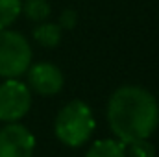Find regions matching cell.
<instances>
[{
	"instance_id": "6da1fadb",
	"label": "cell",
	"mask_w": 159,
	"mask_h": 157,
	"mask_svg": "<svg viewBox=\"0 0 159 157\" xmlns=\"http://www.w3.org/2000/svg\"><path fill=\"white\" fill-rule=\"evenodd\" d=\"M107 122L124 144L148 139L159 124L157 100L144 87H119L107 104Z\"/></svg>"
},
{
	"instance_id": "3957f363",
	"label": "cell",
	"mask_w": 159,
	"mask_h": 157,
	"mask_svg": "<svg viewBox=\"0 0 159 157\" xmlns=\"http://www.w3.org/2000/svg\"><path fill=\"white\" fill-rule=\"evenodd\" d=\"M32 63V48L24 35L11 30H0V76L19 78Z\"/></svg>"
},
{
	"instance_id": "8fae6325",
	"label": "cell",
	"mask_w": 159,
	"mask_h": 157,
	"mask_svg": "<svg viewBox=\"0 0 159 157\" xmlns=\"http://www.w3.org/2000/svg\"><path fill=\"white\" fill-rule=\"evenodd\" d=\"M126 155L128 157H156V150H154V144L148 142V139H143V141L129 142V148H128Z\"/></svg>"
},
{
	"instance_id": "7c38bea8",
	"label": "cell",
	"mask_w": 159,
	"mask_h": 157,
	"mask_svg": "<svg viewBox=\"0 0 159 157\" xmlns=\"http://www.w3.org/2000/svg\"><path fill=\"white\" fill-rule=\"evenodd\" d=\"M76 20H78L76 11L69 7V9H65V11L61 13V17H59V26L65 28V30H72V28L76 26Z\"/></svg>"
},
{
	"instance_id": "277c9868",
	"label": "cell",
	"mask_w": 159,
	"mask_h": 157,
	"mask_svg": "<svg viewBox=\"0 0 159 157\" xmlns=\"http://www.w3.org/2000/svg\"><path fill=\"white\" fill-rule=\"evenodd\" d=\"M32 105L30 89L17 78H7L0 85V120L17 122Z\"/></svg>"
},
{
	"instance_id": "30bf717a",
	"label": "cell",
	"mask_w": 159,
	"mask_h": 157,
	"mask_svg": "<svg viewBox=\"0 0 159 157\" xmlns=\"http://www.w3.org/2000/svg\"><path fill=\"white\" fill-rule=\"evenodd\" d=\"M22 2L20 0H0V30L11 26L20 15Z\"/></svg>"
},
{
	"instance_id": "ba28073f",
	"label": "cell",
	"mask_w": 159,
	"mask_h": 157,
	"mask_svg": "<svg viewBox=\"0 0 159 157\" xmlns=\"http://www.w3.org/2000/svg\"><path fill=\"white\" fill-rule=\"evenodd\" d=\"M61 26L59 24H56V22H41L39 26H35L34 28V32H32V35H34V39L39 43L41 46H44V48H54V46H57L59 44V41H61Z\"/></svg>"
},
{
	"instance_id": "7a4b0ae2",
	"label": "cell",
	"mask_w": 159,
	"mask_h": 157,
	"mask_svg": "<svg viewBox=\"0 0 159 157\" xmlns=\"http://www.w3.org/2000/svg\"><path fill=\"white\" fill-rule=\"evenodd\" d=\"M94 126L96 124L91 107L81 100H72L59 109L54 122V131L63 144L78 148L91 139Z\"/></svg>"
},
{
	"instance_id": "52a82bcc",
	"label": "cell",
	"mask_w": 159,
	"mask_h": 157,
	"mask_svg": "<svg viewBox=\"0 0 159 157\" xmlns=\"http://www.w3.org/2000/svg\"><path fill=\"white\" fill-rule=\"evenodd\" d=\"M85 157H126V144L119 139H102L87 150Z\"/></svg>"
},
{
	"instance_id": "5b68a950",
	"label": "cell",
	"mask_w": 159,
	"mask_h": 157,
	"mask_svg": "<svg viewBox=\"0 0 159 157\" xmlns=\"http://www.w3.org/2000/svg\"><path fill=\"white\" fill-rule=\"evenodd\" d=\"M35 137L22 124L9 122L0 129V157H34Z\"/></svg>"
},
{
	"instance_id": "8992f818",
	"label": "cell",
	"mask_w": 159,
	"mask_h": 157,
	"mask_svg": "<svg viewBox=\"0 0 159 157\" xmlns=\"http://www.w3.org/2000/svg\"><path fill=\"white\" fill-rule=\"evenodd\" d=\"M63 72L54 63H35L28 67V83L37 94H57L63 89Z\"/></svg>"
},
{
	"instance_id": "9c48e42d",
	"label": "cell",
	"mask_w": 159,
	"mask_h": 157,
	"mask_svg": "<svg viewBox=\"0 0 159 157\" xmlns=\"http://www.w3.org/2000/svg\"><path fill=\"white\" fill-rule=\"evenodd\" d=\"M30 20L34 22H43L50 17V4L46 0H26L22 2V9H20Z\"/></svg>"
}]
</instances>
